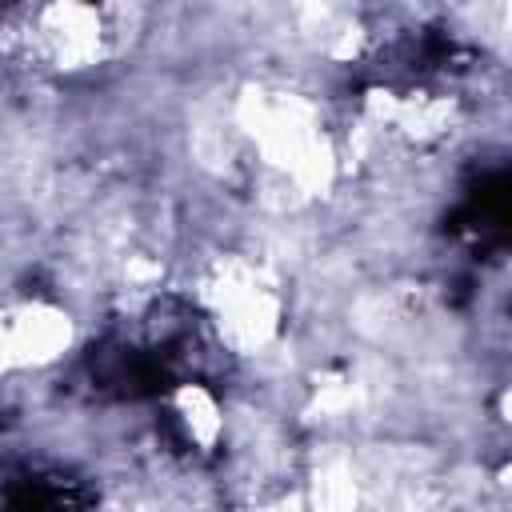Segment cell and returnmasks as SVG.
<instances>
[{
  "label": "cell",
  "instance_id": "obj_1",
  "mask_svg": "<svg viewBox=\"0 0 512 512\" xmlns=\"http://www.w3.org/2000/svg\"><path fill=\"white\" fill-rule=\"evenodd\" d=\"M32 40L56 68H80L100 56L104 24L88 0H52L36 12Z\"/></svg>",
  "mask_w": 512,
  "mask_h": 512
}]
</instances>
